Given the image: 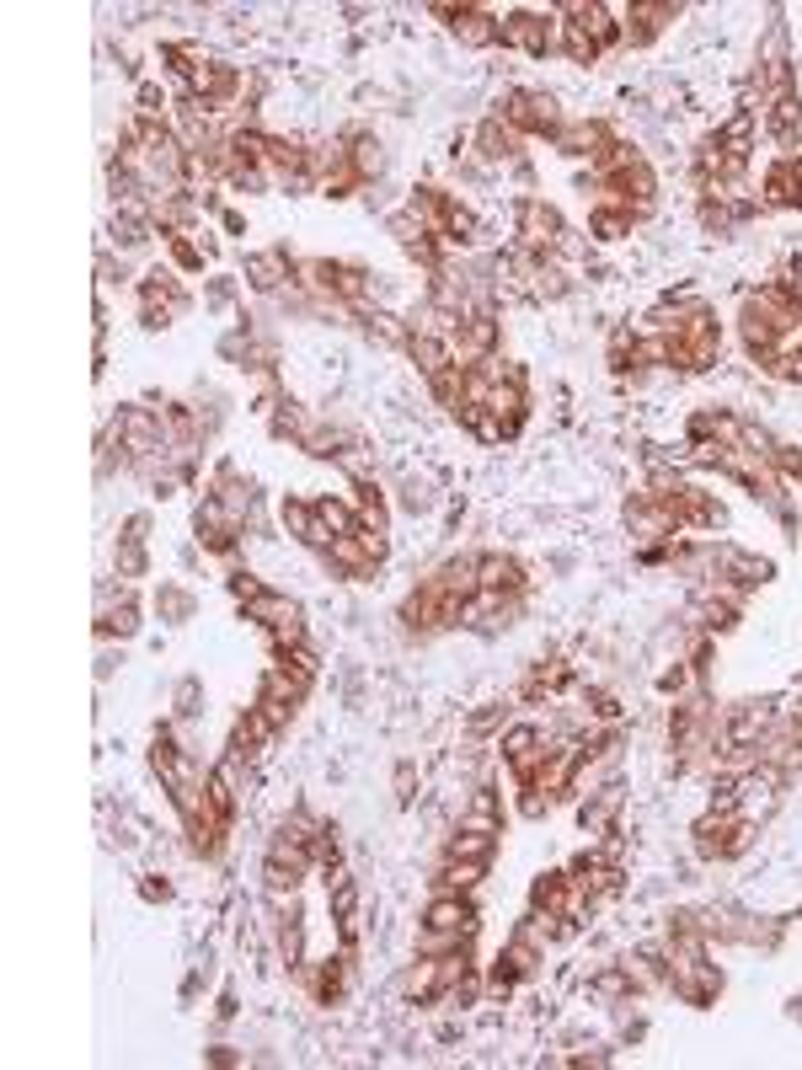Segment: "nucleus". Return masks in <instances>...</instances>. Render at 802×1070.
Instances as JSON below:
<instances>
[{
	"label": "nucleus",
	"instance_id": "f257e3e1",
	"mask_svg": "<svg viewBox=\"0 0 802 1070\" xmlns=\"http://www.w3.org/2000/svg\"><path fill=\"white\" fill-rule=\"evenodd\" d=\"M493 113L508 123V129H520L525 140H556L562 123H567L562 102H556L552 92H535V86H508V92L493 102Z\"/></svg>",
	"mask_w": 802,
	"mask_h": 1070
},
{
	"label": "nucleus",
	"instance_id": "f03ea898",
	"mask_svg": "<svg viewBox=\"0 0 802 1070\" xmlns=\"http://www.w3.org/2000/svg\"><path fill=\"white\" fill-rule=\"evenodd\" d=\"M514 236H520V252H529V257H552L556 242L567 236V220H562V210H556L552 198H535V193H525L520 198V210H514Z\"/></svg>",
	"mask_w": 802,
	"mask_h": 1070
},
{
	"label": "nucleus",
	"instance_id": "7ed1b4c3",
	"mask_svg": "<svg viewBox=\"0 0 802 1070\" xmlns=\"http://www.w3.org/2000/svg\"><path fill=\"white\" fill-rule=\"evenodd\" d=\"M497 49L508 54H525V60H552V32H546V11H497Z\"/></svg>",
	"mask_w": 802,
	"mask_h": 1070
},
{
	"label": "nucleus",
	"instance_id": "20e7f679",
	"mask_svg": "<svg viewBox=\"0 0 802 1070\" xmlns=\"http://www.w3.org/2000/svg\"><path fill=\"white\" fill-rule=\"evenodd\" d=\"M295 252L289 246H257V252H241V274L257 295H284L295 284Z\"/></svg>",
	"mask_w": 802,
	"mask_h": 1070
},
{
	"label": "nucleus",
	"instance_id": "39448f33",
	"mask_svg": "<svg viewBox=\"0 0 802 1070\" xmlns=\"http://www.w3.org/2000/svg\"><path fill=\"white\" fill-rule=\"evenodd\" d=\"M573 28H584L594 43H599V54H610L620 49V22H626V6H605V0H567V6H556Z\"/></svg>",
	"mask_w": 802,
	"mask_h": 1070
},
{
	"label": "nucleus",
	"instance_id": "423d86ee",
	"mask_svg": "<svg viewBox=\"0 0 802 1070\" xmlns=\"http://www.w3.org/2000/svg\"><path fill=\"white\" fill-rule=\"evenodd\" d=\"M679 17H685L679 0H631V6H626V22H620V43H626V49H648L652 38L669 28V22H679Z\"/></svg>",
	"mask_w": 802,
	"mask_h": 1070
},
{
	"label": "nucleus",
	"instance_id": "0eeeda50",
	"mask_svg": "<svg viewBox=\"0 0 802 1070\" xmlns=\"http://www.w3.org/2000/svg\"><path fill=\"white\" fill-rule=\"evenodd\" d=\"M610 140H616V129H610L605 119H567L562 123V134L552 140V151L567 155V161H588V166H594Z\"/></svg>",
	"mask_w": 802,
	"mask_h": 1070
},
{
	"label": "nucleus",
	"instance_id": "6e6552de",
	"mask_svg": "<svg viewBox=\"0 0 802 1070\" xmlns=\"http://www.w3.org/2000/svg\"><path fill=\"white\" fill-rule=\"evenodd\" d=\"M418 926H433V931H471V937H476L482 910H476V899H471V894L439 888L429 905H423V920H418Z\"/></svg>",
	"mask_w": 802,
	"mask_h": 1070
},
{
	"label": "nucleus",
	"instance_id": "1a4fd4ad",
	"mask_svg": "<svg viewBox=\"0 0 802 1070\" xmlns=\"http://www.w3.org/2000/svg\"><path fill=\"white\" fill-rule=\"evenodd\" d=\"M278 524H284V536H295V541H300L306 551H316V557L338 541L327 524L316 520V503H310V498H295V492L278 503Z\"/></svg>",
	"mask_w": 802,
	"mask_h": 1070
},
{
	"label": "nucleus",
	"instance_id": "9d476101",
	"mask_svg": "<svg viewBox=\"0 0 802 1070\" xmlns=\"http://www.w3.org/2000/svg\"><path fill=\"white\" fill-rule=\"evenodd\" d=\"M620 808H626V787H620V782H605L599 793L578 797V829H584L588 840H599V835H610V829H616Z\"/></svg>",
	"mask_w": 802,
	"mask_h": 1070
},
{
	"label": "nucleus",
	"instance_id": "9b49d317",
	"mask_svg": "<svg viewBox=\"0 0 802 1070\" xmlns=\"http://www.w3.org/2000/svg\"><path fill=\"white\" fill-rule=\"evenodd\" d=\"M760 204H765V210H802V151L781 155L771 172H765Z\"/></svg>",
	"mask_w": 802,
	"mask_h": 1070
},
{
	"label": "nucleus",
	"instance_id": "f8f14e48",
	"mask_svg": "<svg viewBox=\"0 0 802 1070\" xmlns=\"http://www.w3.org/2000/svg\"><path fill=\"white\" fill-rule=\"evenodd\" d=\"M476 583L482 589H508V594H525L529 573L514 551H476Z\"/></svg>",
	"mask_w": 802,
	"mask_h": 1070
},
{
	"label": "nucleus",
	"instance_id": "ddd939ff",
	"mask_svg": "<svg viewBox=\"0 0 802 1070\" xmlns=\"http://www.w3.org/2000/svg\"><path fill=\"white\" fill-rule=\"evenodd\" d=\"M321 562H327V573H332V579H370L374 568H380V562H374V551L359 541V530H353V536H338L332 547L321 551Z\"/></svg>",
	"mask_w": 802,
	"mask_h": 1070
},
{
	"label": "nucleus",
	"instance_id": "4468645a",
	"mask_svg": "<svg viewBox=\"0 0 802 1070\" xmlns=\"http://www.w3.org/2000/svg\"><path fill=\"white\" fill-rule=\"evenodd\" d=\"M455 829H487V835H503V797H497V787L476 782V787L465 793L461 814H455Z\"/></svg>",
	"mask_w": 802,
	"mask_h": 1070
},
{
	"label": "nucleus",
	"instance_id": "2eb2a0df",
	"mask_svg": "<svg viewBox=\"0 0 802 1070\" xmlns=\"http://www.w3.org/2000/svg\"><path fill=\"white\" fill-rule=\"evenodd\" d=\"M450 32L461 49H497V11L493 6H455Z\"/></svg>",
	"mask_w": 802,
	"mask_h": 1070
},
{
	"label": "nucleus",
	"instance_id": "dca6fc26",
	"mask_svg": "<svg viewBox=\"0 0 802 1070\" xmlns=\"http://www.w3.org/2000/svg\"><path fill=\"white\" fill-rule=\"evenodd\" d=\"M274 744H278V728L263 717V706H247V712L236 717V728H230V750L247 755V761H263Z\"/></svg>",
	"mask_w": 802,
	"mask_h": 1070
},
{
	"label": "nucleus",
	"instance_id": "f3484780",
	"mask_svg": "<svg viewBox=\"0 0 802 1070\" xmlns=\"http://www.w3.org/2000/svg\"><path fill=\"white\" fill-rule=\"evenodd\" d=\"M204 492H209V498H219L230 514H241L247 524H251V514H257V492H251V482L241 477V471H236V466H219L215 482H209Z\"/></svg>",
	"mask_w": 802,
	"mask_h": 1070
},
{
	"label": "nucleus",
	"instance_id": "a211bd4d",
	"mask_svg": "<svg viewBox=\"0 0 802 1070\" xmlns=\"http://www.w3.org/2000/svg\"><path fill=\"white\" fill-rule=\"evenodd\" d=\"M631 231H637V214L626 210V204H588V236L599 246L626 242Z\"/></svg>",
	"mask_w": 802,
	"mask_h": 1070
},
{
	"label": "nucleus",
	"instance_id": "6ab92c4d",
	"mask_svg": "<svg viewBox=\"0 0 802 1070\" xmlns=\"http://www.w3.org/2000/svg\"><path fill=\"white\" fill-rule=\"evenodd\" d=\"M401 354L412 359V369H418L423 380H433V375H444V369H455V354H450V337H412V343H407Z\"/></svg>",
	"mask_w": 802,
	"mask_h": 1070
},
{
	"label": "nucleus",
	"instance_id": "aec40b11",
	"mask_svg": "<svg viewBox=\"0 0 802 1070\" xmlns=\"http://www.w3.org/2000/svg\"><path fill=\"white\" fill-rule=\"evenodd\" d=\"M450 418H455V424H461L465 434L476 439V445H487V450H493V445H508V434H503V418H497V412H487V407H476V401H461Z\"/></svg>",
	"mask_w": 802,
	"mask_h": 1070
},
{
	"label": "nucleus",
	"instance_id": "412c9836",
	"mask_svg": "<svg viewBox=\"0 0 802 1070\" xmlns=\"http://www.w3.org/2000/svg\"><path fill=\"white\" fill-rule=\"evenodd\" d=\"M364 337L380 343V348H407V343H412V327H407V316H397V310L370 306L364 310Z\"/></svg>",
	"mask_w": 802,
	"mask_h": 1070
},
{
	"label": "nucleus",
	"instance_id": "4be33fe9",
	"mask_svg": "<svg viewBox=\"0 0 802 1070\" xmlns=\"http://www.w3.org/2000/svg\"><path fill=\"white\" fill-rule=\"evenodd\" d=\"M588 996H594L599 1007H620V1001H637V985L626 975V964H605L599 975L588 979Z\"/></svg>",
	"mask_w": 802,
	"mask_h": 1070
},
{
	"label": "nucleus",
	"instance_id": "5701e85b",
	"mask_svg": "<svg viewBox=\"0 0 802 1070\" xmlns=\"http://www.w3.org/2000/svg\"><path fill=\"white\" fill-rule=\"evenodd\" d=\"M412 952H423V958L476 952V937H471V931H433V926H418V931H412Z\"/></svg>",
	"mask_w": 802,
	"mask_h": 1070
},
{
	"label": "nucleus",
	"instance_id": "b1692460",
	"mask_svg": "<svg viewBox=\"0 0 802 1070\" xmlns=\"http://www.w3.org/2000/svg\"><path fill=\"white\" fill-rule=\"evenodd\" d=\"M567 884H573V873H567V867H552V873H541V878L529 884V910H541V916H562Z\"/></svg>",
	"mask_w": 802,
	"mask_h": 1070
},
{
	"label": "nucleus",
	"instance_id": "393cba45",
	"mask_svg": "<svg viewBox=\"0 0 802 1070\" xmlns=\"http://www.w3.org/2000/svg\"><path fill=\"white\" fill-rule=\"evenodd\" d=\"M487 867L493 862H465V856H444V867H439V888H455V894H476L482 878H487Z\"/></svg>",
	"mask_w": 802,
	"mask_h": 1070
},
{
	"label": "nucleus",
	"instance_id": "a878e982",
	"mask_svg": "<svg viewBox=\"0 0 802 1070\" xmlns=\"http://www.w3.org/2000/svg\"><path fill=\"white\" fill-rule=\"evenodd\" d=\"M497 840L503 835H487V829H455L444 840V856H465V862H493L497 856Z\"/></svg>",
	"mask_w": 802,
	"mask_h": 1070
},
{
	"label": "nucleus",
	"instance_id": "bb28decb",
	"mask_svg": "<svg viewBox=\"0 0 802 1070\" xmlns=\"http://www.w3.org/2000/svg\"><path fill=\"white\" fill-rule=\"evenodd\" d=\"M310 503H316V520L327 524L332 536H353V530H359V509H353L348 498H332V492H316Z\"/></svg>",
	"mask_w": 802,
	"mask_h": 1070
},
{
	"label": "nucleus",
	"instance_id": "cd10ccee",
	"mask_svg": "<svg viewBox=\"0 0 802 1070\" xmlns=\"http://www.w3.org/2000/svg\"><path fill=\"white\" fill-rule=\"evenodd\" d=\"M145 626V615H140V605H134V594H128L124 605H113L107 615H96V638H119V642H128L134 632Z\"/></svg>",
	"mask_w": 802,
	"mask_h": 1070
},
{
	"label": "nucleus",
	"instance_id": "c85d7f7f",
	"mask_svg": "<svg viewBox=\"0 0 802 1070\" xmlns=\"http://www.w3.org/2000/svg\"><path fill=\"white\" fill-rule=\"evenodd\" d=\"M155 611H161V621L183 626V621H193L198 600H193V589H183V583H161V589H155Z\"/></svg>",
	"mask_w": 802,
	"mask_h": 1070
},
{
	"label": "nucleus",
	"instance_id": "c756f323",
	"mask_svg": "<svg viewBox=\"0 0 802 1070\" xmlns=\"http://www.w3.org/2000/svg\"><path fill=\"white\" fill-rule=\"evenodd\" d=\"M348 140H353L348 161H353V172H359V177H364V187H370L374 177L385 172V145H380L374 134H348Z\"/></svg>",
	"mask_w": 802,
	"mask_h": 1070
},
{
	"label": "nucleus",
	"instance_id": "7c9ffc66",
	"mask_svg": "<svg viewBox=\"0 0 802 1070\" xmlns=\"http://www.w3.org/2000/svg\"><path fill=\"white\" fill-rule=\"evenodd\" d=\"M166 257L183 268V274H204V263H209V252H204V242H198V231H183V236H166Z\"/></svg>",
	"mask_w": 802,
	"mask_h": 1070
},
{
	"label": "nucleus",
	"instance_id": "2f4dec72",
	"mask_svg": "<svg viewBox=\"0 0 802 1070\" xmlns=\"http://www.w3.org/2000/svg\"><path fill=\"white\" fill-rule=\"evenodd\" d=\"M556 54H562L567 64H584V70H588V64L605 60V54H599V43H594V38H588L584 28H573V22L562 28V49H556Z\"/></svg>",
	"mask_w": 802,
	"mask_h": 1070
},
{
	"label": "nucleus",
	"instance_id": "473e14b6",
	"mask_svg": "<svg viewBox=\"0 0 802 1070\" xmlns=\"http://www.w3.org/2000/svg\"><path fill=\"white\" fill-rule=\"evenodd\" d=\"M332 466H338L353 488H359V482H374V450H364V445H342Z\"/></svg>",
	"mask_w": 802,
	"mask_h": 1070
},
{
	"label": "nucleus",
	"instance_id": "72a5a7b5",
	"mask_svg": "<svg viewBox=\"0 0 802 1070\" xmlns=\"http://www.w3.org/2000/svg\"><path fill=\"white\" fill-rule=\"evenodd\" d=\"M508 723H514V706H508V702H487L482 712H476V717H471V723H465V734H471V738H487V734H503Z\"/></svg>",
	"mask_w": 802,
	"mask_h": 1070
},
{
	"label": "nucleus",
	"instance_id": "f704fd0d",
	"mask_svg": "<svg viewBox=\"0 0 802 1070\" xmlns=\"http://www.w3.org/2000/svg\"><path fill=\"white\" fill-rule=\"evenodd\" d=\"M113 568H119V579H124V583L145 579V573H151V551H145V547H128V541H119V551H113Z\"/></svg>",
	"mask_w": 802,
	"mask_h": 1070
},
{
	"label": "nucleus",
	"instance_id": "c9c22d12",
	"mask_svg": "<svg viewBox=\"0 0 802 1070\" xmlns=\"http://www.w3.org/2000/svg\"><path fill=\"white\" fill-rule=\"evenodd\" d=\"M760 375H771L775 386H802V354H771L765 365H754Z\"/></svg>",
	"mask_w": 802,
	"mask_h": 1070
},
{
	"label": "nucleus",
	"instance_id": "e433bc0d",
	"mask_svg": "<svg viewBox=\"0 0 802 1070\" xmlns=\"http://www.w3.org/2000/svg\"><path fill=\"white\" fill-rule=\"evenodd\" d=\"M172 712H177L183 723H187V717H198V712H204V685H198V674H187L183 685H177V696H172Z\"/></svg>",
	"mask_w": 802,
	"mask_h": 1070
},
{
	"label": "nucleus",
	"instance_id": "4c0bfd02",
	"mask_svg": "<svg viewBox=\"0 0 802 1070\" xmlns=\"http://www.w3.org/2000/svg\"><path fill=\"white\" fill-rule=\"evenodd\" d=\"M236 278H225V274H215L209 278V289H204V306H215V310H225V306H236Z\"/></svg>",
	"mask_w": 802,
	"mask_h": 1070
},
{
	"label": "nucleus",
	"instance_id": "58836bf2",
	"mask_svg": "<svg viewBox=\"0 0 802 1070\" xmlns=\"http://www.w3.org/2000/svg\"><path fill=\"white\" fill-rule=\"evenodd\" d=\"M552 803H556V797L541 793V787H520V814H525V819H546V814H552Z\"/></svg>",
	"mask_w": 802,
	"mask_h": 1070
},
{
	"label": "nucleus",
	"instance_id": "ea45409f",
	"mask_svg": "<svg viewBox=\"0 0 802 1070\" xmlns=\"http://www.w3.org/2000/svg\"><path fill=\"white\" fill-rule=\"evenodd\" d=\"M775 284H781V289H786V295H792V300H798V306H802V252H792V257L781 263V274H775Z\"/></svg>",
	"mask_w": 802,
	"mask_h": 1070
},
{
	"label": "nucleus",
	"instance_id": "a19ab883",
	"mask_svg": "<svg viewBox=\"0 0 802 1070\" xmlns=\"http://www.w3.org/2000/svg\"><path fill=\"white\" fill-rule=\"evenodd\" d=\"M397 503H401V509H407V514H429V509H433V492L423 488V482H407V488H401V498H397Z\"/></svg>",
	"mask_w": 802,
	"mask_h": 1070
},
{
	"label": "nucleus",
	"instance_id": "79ce46f5",
	"mask_svg": "<svg viewBox=\"0 0 802 1070\" xmlns=\"http://www.w3.org/2000/svg\"><path fill=\"white\" fill-rule=\"evenodd\" d=\"M119 541H128V547H145V541H151V514H128L124 530H119Z\"/></svg>",
	"mask_w": 802,
	"mask_h": 1070
},
{
	"label": "nucleus",
	"instance_id": "37998d69",
	"mask_svg": "<svg viewBox=\"0 0 802 1070\" xmlns=\"http://www.w3.org/2000/svg\"><path fill=\"white\" fill-rule=\"evenodd\" d=\"M263 589H268V583H257V579H251V573H241V568H236V573H230V594H236V600H241V605H251V600H257V594H263Z\"/></svg>",
	"mask_w": 802,
	"mask_h": 1070
},
{
	"label": "nucleus",
	"instance_id": "c03bdc74",
	"mask_svg": "<svg viewBox=\"0 0 802 1070\" xmlns=\"http://www.w3.org/2000/svg\"><path fill=\"white\" fill-rule=\"evenodd\" d=\"M412 787H418V771H412V765H397V797L401 803H412Z\"/></svg>",
	"mask_w": 802,
	"mask_h": 1070
},
{
	"label": "nucleus",
	"instance_id": "a18cd8bd",
	"mask_svg": "<svg viewBox=\"0 0 802 1070\" xmlns=\"http://www.w3.org/2000/svg\"><path fill=\"white\" fill-rule=\"evenodd\" d=\"M140 894H145V899L155 905V899H172V884H166V878H145V884H140Z\"/></svg>",
	"mask_w": 802,
	"mask_h": 1070
},
{
	"label": "nucleus",
	"instance_id": "49530a36",
	"mask_svg": "<svg viewBox=\"0 0 802 1070\" xmlns=\"http://www.w3.org/2000/svg\"><path fill=\"white\" fill-rule=\"evenodd\" d=\"M219 225H225L230 236H241V231H247V214H241V210H219Z\"/></svg>",
	"mask_w": 802,
	"mask_h": 1070
},
{
	"label": "nucleus",
	"instance_id": "de8ad7c7",
	"mask_svg": "<svg viewBox=\"0 0 802 1070\" xmlns=\"http://www.w3.org/2000/svg\"><path fill=\"white\" fill-rule=\"evenodd\" d=\"M209 1060H215V1066H241V1054H236L230 1043H215V1049H209Z\"/></svg>",
	"mask_w": 802,
	"mask_h": 1070
},
{
	"label": "nucleus",
	"instance_id": "09e8293b",
	"mask_svg": "<svg viewBox=\"0 0 802 1070\" xmlns=\"http://www.w3.org/2000/svg\"><path fill=\"white\" fill-rule=\"evenodd\" d=\"M215 1017H219V1022H230V1017H236V996H230V990H225V996H219Z\"/></svg>",
	"mask_w": 802,
	"mask_h": 1070
},
{
	"label": "nucleus",
	"instance_id": "8fccbe9b",
	"mask_svg": "<svg viewBox=\"0 0 802 1070\" xmlns=\"http://www.w3.org/2000/svg\"><path fill=\"white\" fill-rule=\"evenodd\" d=\"M786 1017H792V1022H802V996H792V1007H786Z\"/></svg>",
	"mask_w": 802,
	"mask_h": 1070
}]
</instances>
